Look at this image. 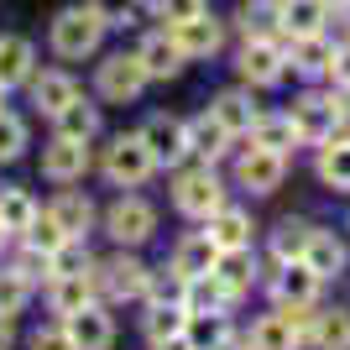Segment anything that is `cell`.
Returning <instances> with one entry per match:
<instances>
[{
  "instance_id": "obj_43",
  "label": "cell",
  "mask_w": 350,
  "mask_h": 350,
  "mask_svg": "<svg viewBox=\"0 0 350 350\" xmlns=\"http://www.w3.org/2000/svg\"><path fill=\"white\" fill-rule=\"evenodd\" d=\"M329 73H335V84H340V89H350V42L335 47V68H329Z\"/></svg>"
},
{
  "instance_id": "obj_27",
  "label": "cell",
  "mask_w": 350,
  "mask_h": 350,
  "mask_svg": "<svg viewBox=\"0 0 350 350\" xmlns=\"http://www.w3.org/2000/svg\"><path fill=\"white\" fill-rule=\"evenodd\" d=\"M31 100H37V110L58 116L68 100H79V89H73L68 73H42V79H31Z\"/></svg>"
},
{
  "instance_id": "obj_8",
  "label": "cell",
  "mask_w": 350,
  "mask_h": 350,
  "mask_svg": "<svg viewBox=\"0 0 350 350\" xmlns=\"http://www.w3.org/2000/svg\"><path fill=\"white\" fill-rule=\"evenodd\" d=\"M282 173H288V157H278V152H267V146H256V142H251V152L241 157V167H235V178H241L251 193L282 189Z\"/></svg>"
},
{
  "instance_id": "obj_44",
  "label": "cell",
  "mask_w": 350,
  "mask_h": 350,
  "mask_svg": "<svg viewBox=\"0 0 350 350\" xmlns=\"http://www.w3.org/2000/svg\"><path fill=\"white\" fill-rule=\"evenodd\" d=\"M152 350H193L189 335H167V340H152Z\"/></svg>"
},
{
  "instance_id": "obj_24",
  "label": "cell",
  "mask_w": 350,
  "mask_h": 350,
  "mask_svg": "<svg viewBox=\"0 0 350 350\" xmlns=\"http://www.w3.org/2000/svg\"><path fill=\"white\" fill-rule=\"evenodd\" d=\"M251 142L267 146V152H278V157H288V146L298 142V126H293V116H256Z\"/></svg>"
},
{
  "instance_id": "obj_49",
  "label": "cell",
  "mask_w": 350,
  "mask_h": 350,
  "mask_svg": "<svg viewBox=\"0 0 350 350\" xmlns=\"http://www.w3.org/2000/svg\"><path fill=\"white\" fill-rule=\"evenodd\" d=\"M5 235H11V230H5V225H0V241H5Z\"/></svg>"
},
{
  "instance_id": "obj_1",
  "label": "cell",
  "mask_w": 350,
  "mask_h": 350,
  "mask_svg": "<svg viewBox=\"0 0 350 350\" xmlns=\"http://www.w3.org/2000/svg\"><path fill=\"white\" fill-rule=\"evenodd\" d=\"M100 37H105V16L94 11V5L58 11V21H53V47H58L63 58H84V53H94Z\"/></svg>"
},
{
  "instance_id": "obj_22",
  "label": "cell",
  "mask_w": 350,
  "mask_h": 350,
  "mask_svg": "<svg viewBox=\"0 0 350 350\" xmlns=\"http://www.w3.org/2000/svg\"><path fill=\"white\" fill-rule=\"evenodd\" d=\"M324 0H282V31L293 37H319L324 31Z\"/></svg>"
},
{
  "instance_id": "obj_33",
  "label": "cell",
  "mask_w": 350,
  "mask_h": 350,
  "mask_svg": "<svg viewBox=\"0 0 350 350\" xmlns=\"http://www.w3.org/2000/svg\"><path fill=\"white\" fill-rule=\"evenodd\" d=\"M94 126H100V110L84 100H68L58 110V136H73V142H89L94 136Z\"/></svg>"
},
{
  "instance_id": "obj_14",
  "label": "cell",
  "mask_w": 350,
  "mask_h": 350,
  "mask_svg": "<svg viewBox=\"0 0 350 350\" xmlns=\"http://www.w3.org/2000/svg\"><path fill=\"white\" fill-rule=\"evenodd\" d=\"M209 241H215L219 251H246L251 246V215L246 209H230V204H219L215 215H209Z\"/></svg>"
},
{
  "instance_id": "obj_34",
  "label": "cell",
  "mask_w": 350,
  "mask_h": 350,
  "mask_svg": "<svg viewBox=\"0 0 350 350\" xmlns=\"http://www.w3.org/2000/svg\"><path fill=\"white\" fill-rule=\"evenodd\" d=\"M37 215H42V209L31 204L27 189H5V193H0V225H5V230H21V235H27V225Z\"/></svg>"
},
{
  "instance_id": "obj_46",
  "label": "cell",
  "mask_w": 350,
  "mask_h": 350,
  "mask_svg": "<svg viewBox=\"0 0 350 350\" xmlns=\"http://www.w3.org/2000/svg\"><path fill=\"white\" fill-rule=\"evenodd\" d=\"M215 350H246V345H235V340H219V345Z\"/></svg>"
},
{
  "instance_id": "obj_31",
  "label": "cell",
  "mask_w": 350,
  "mask_h": 350,
  "mask_svg": "<svg viewBox=\"0 0 350 350\" xmlns=\"http://www.w3.org/2000/svg\"><path fill=\"white\" fill-rule=\"evenodd\" d=\"M89 293H94L89 272H58V278H53V308H58V314H73V308L89 304Z\"/></svg>"
},
{
  "instance_id": "obj_21",
  "label": "cell",
  "mask_w": 350,
  "mask_h": 350,
  "mask_svg": "<svg viewBox=\"0 0 350 350\" xmlns=\"http://www.w3.org/2000/svg\"><path fill=\"white\" fill-rule=\"evenodd\" d=\"M183 131H189V152H199V157H219V152L230 146V131H225V126L215 120V110L193 116L189 126H183Z\"/></svg>"
},
{
  "instance_id": "obj_15",
  "label": "cell",
  "mask_w": 350,
  "mask_h": 350,
  "mask_svg": "<svg viewBox=\"0 0 350 350\" xmlns=\"http://www.w3.org/2000/svg\"><path fill=\"white\" fill-rule=\"evenodd\" d=\"M100 282L116 298H142L146 288H152V278H146V267L136 262V256H110V262L100 267Z\"/></svg>"
},
{
  "instance_id": "obj_38",
  "label": "cell",
  "mask_w": 350,
  "mask_h": 350,
  "mask_svg": "<svg viewBox=\"0 0 350 350\" xmlns=\"http://www.w3.org/2000/svg\"><path fill=\"white\" fill-rule=\"evenodd\" d=\"M183 324H189V308L183 304H157L152 314H146V335L167 340V335H183Z\"/></svg>"
},
{
  "instance_id": "obj_40",
  "label": "cell",
  "mask_w": 350,
  "mask_h": 350,
  "mask_svg": "<svg viewBox=\"0 0 350 350\" xmlns=\"http://www.w3.org/2000/svg\"><path fill=\"white\" fill-rule=\"evenodd\" d=\"M27 293H31V282L21 278L16 267H11V272H0V319H11L16 308L27 304Z\"/></svg>"
},
{
  "instance_id": "obj_50",
  "label": "cell",
  "mask_w": 350,
  "mask_h": 350,
  "mask_svg": "<svg viewBox=\"0 0 350 350\" xmlns=\"http://www.w3.org/2000/svg\"><path fill=\"white\" fill-rule=\"evenodd\" d=\"M0 100H5V89H0Z\"/></svg>"
},
{
  "instance_id": "obj_26",
  "label": "cell",
  "mask_w": 350,
  "mask_h": 350,
  "mask_svg": "<svg viewBox=\"0 0 350 350\" xmlns=\"http://www.w3.org/2000/svg\"><path fill=\"white\" fill-rule=\"evenodd\" d=\"M31 79V42L27 37H0V89Z\"/></svg>"
},
{
  "instance_id": "obj_47",
  "label": "cell",
  "mask_w": 350,
  "mask_h": 350,
  "mask_svg": "<svg viewBox=\"0 0 350 350\" xmlns=\"http://www.w3.org/2000/svg\"><path fill=\"white\" fill-rule=\"evenodd\" d=\"M340 11H345V21H350V0H345V5H340Z\"/></svg>"
},
{
  "instance_id": "obj_42",
  "label": "cell",
  "mask_w": 350,
  "mask_h": 350,
  "mask_svg": "<svg viewBox=\"0 0 350 350\" xmlns=\"http://www.w3.org/2000/svg\"><path fill=\"white\" fill-rule=\"evenodd\" d=\"M31 350H73L68 329H42V335H31Z\"/></svg>"
},
{
  "instance_id": "obj_35",
  "label": "cell",
  "mask_w": 350,
  "mask_h": 350,
  "mask_svg": "<svg viewBox=\"0 0 350 350\" xmlns=\"http://www.w3.org/2000/svg\"><path fill=\"white\" fill-rule=\"evenodd\" d=\"M308 235H314V225H304V219H282L278 235H272V251H278V262H304Z\"/></svg>"
},
{
  "instance_id": "obj_37",
  "label": "cell",
  "mask_w": 350,
  "mask_h": 350,
  "mask_svg": "<svg viewBox=\"0 0 350 350\" xmlns=\"http://www.w3.org/2000/svg\"><path fill=\"white\" fill-rule=\"evenodd\" d=\"M319 178H324V183H335V189H350V142H324Z\"/></svg>"
},
{
  "instance_id": "obj_39",
  "label": "cell",
  "mask_w": 350,
  "mask_h": 350,
  "mask_svg": "<svg viewBox=\"0 0 350 350\" xmlns=\"http://www.w3.org/2000/svg\"><path fill=\"white\" fill-rule=\"evenodd\" d=\"M27 246H37V251H47V256H58L63 246H68V235H63V225L53 215H37L27 225Z\"/></svg>"
},
{
  "instance_id": "obj_13",
  "label": "cell",
  "mask_w": 350,
  "mask_h": 350,
  "mask_svg": "<svg viewBox=\"0 0 350 350\" xmlns=\"http://www.w3.org/2000/svg\"><path fill=\"white\" fill-rule=\"evenodd\" d=\"M136 63L146 68V79H173L189 58H183V47L173 42V31H157V37H146V42L136 47Z\"/></svg>"
},
{
  "instance_id": "obj_7",
  "label": "cell",
  "mask_w": 350,
  "mask_h": 350,
  "mask_svg": "<svg viewBox=\"0 0 350 350\" xmlns=\"http://www.w3.org/2000/svg\"><path fill=\"white\" fill-rule=\"evenodd\" d=\"M63 329H68L73 350H110V340H116V324H110V314L94 304L73 308L68 319H63Z\"/></svg>"
},
{
  "instance_id": "obj_16",
  "label": "cell",
  "mask_w": 350,
  "mask_h": 350,
  "mask_svg": "<svg viewBox=\"0 0 350 350\" xmlns=\"http://www.w3.org/2000/svg\"><path fill=\"white\" fill-rule=\"evenodd\" d=\"M314 293H319V278L308 272V262H282V272H278V308H304V304H314Z\"/></svg>"
},
{
  "instance_id": "obj_10",
  "label": "cell",
  "mask_w": 350,
  "mask_h": 350,
  "mask_svg": "<svg viewBox=\"0 0 350 350\" xmlns=\"http://www.w3.org/2000/svg\"><path fill=\"white\" fill-rule=\"evenodd\" d=\"M142 142H146V152H152V162H183V152H189V131H183V120H173V116H152L142 126Z\"/></svg>"
},
{
  "instance_id": "obj_20",
  "label": "cell",
  "mask_w": 350,
  "mask_h": 350,
  "mask_svg": "<svg viewBox=\"0 0 350 350\" xmlns=\"http://www.w3.org/2000/svg\"><path fill=\"white\" fill-rule=\"evenodd\" d=\"M304 262H308V272L314 278H340V267H345V246H340L329 230H314L308 235V246H304Z\"/></svg>"
},
{
  "instance_id": "obj_23",
  "label": "cell",
  "mask_w": 350,
  "mask_h": 350,
  "mask_svg": "<svg viewBox=\"0 0 350 350\" xmlns=\"http://www.w3.org/2000/svg\"><path fill=\"white\" fill-rule=\"evenodd\" d=\"M209 110H215V120H219L230 136H246L251 126H256V110H251V100L241 94V89H225V94H219Z\"/></svg>"
},
{
  "instance_id": "obj_45",
  "label": "cell",
  "mask_w": 350,
  "mask_h": 350,
  "mask_svg": "<svg viewBox=\"0 0 350 350\" xmlns=\"http://www.w3.org/2000/svg\"><path fill=\"white\" fill-rule=\"evenodd\" d=\"M5 345H11V329H5V319H0V350H5Z\"/></svg>"
},
{
  "instance_id": "obj_32",
  "label": "cell",
  "mask_w": 350,
  "mask_h": 350,
  "mask_svg": "<svg viewBox=\"0 0 350 350\" xmlns=\"http://www.w3.org/2000/svg\"><path fill=\"white\" fill-rule=\"evenodd\" d=\"M215 272H219V282H225V288L241 298V293L251 288V278H256V267H251V246H246V251H219Z\"/></svg>"
},
{
  "instance_id": "obj_11",
  "label": "cell",
  "mask_w": 350,
  "mask_h": 350,
  "mask_svg": "<svg viewBox=\"0 0 350 350\" xmlns=\"http://www.w3.org/2000/svg\"><path fill=\"white\" fill-rule=\"evenodd\" d=\"M173 42L183 47V58H209V53H219V42H225V27H219L215 16H189V21H178Z\"/></svg>"
},
{
  "instance_id": "obj_30",
  "label": "cell",
  "mask_w": 350,
  "mask_h": 350,
  "mask_svg": "<svg viewBox=\"0 0 350 350\" xmlns=\"http://www.w3.org/2000/svg\"><path fill=\"white\" fill-rule=\"evenodd\" d=\"M47 215L63 225V235H68V241H79V235L89 230V219H94V204H89L84 193H63V199L47 209Z\"/></svg>"
},
{
  "instance_id": "obj_36",
  "label": "cell",
  "mask_w": 350,
  "mask_h": 350,
  "mask_svg": "<svg viewBox=\"0 0 350 350\" xmlns=\"http://www.w3.org/2000/svg\"><path fill=\"white\" fill-rule=\"evenodd\" d=\"M183 335H189L193 350H215L219 340H230V329H225V319H219V314H189Z\"/></svg>"
},
{
  "instance_id": "obj_3",
  "label": "cell",
  "mask_w": 350,
  "mask_h": 350,
  "mask_svg": "<svg viewBox=\"0 0 350 350\" xmlns=\"http://www.w3.org/2000/svg\"><path fill=\"white\" fill-rule=\"evenodd\" d=\"M173 199H178V209H183V215H193V219H209L219 204H225L219 178L209 173V167H193V173H183V178H178V189H173Z\"/></svg>"
},
{
  "instance_id": "obj_2",
  "label": "cell",
  "mask_w": 350,
  "mask_h": 350,
  "mask_svg": "<svg viewBox=\"0 0 350 350\" xmlns=\"http://www.w3.org/2000/svg\"><path fill=\"white\" fill-rule=\"evenodd\" d=\"M282 73H288V58H282L278 37H246V47H241V79L246 84H278Z\"/></svg>"
},
{
  "instance_id": "obj_41",
  "label": "cell",
  "mask_w": 350,
  "mask_h": 350,
  "mask_svg": "<svg viewBox=\"0 0 350 350\" xmlns=\"http://www.w3.org/2000/svg\"><path fill=\"white\" fill-rule=\"evenodd\" d=\"M21 146H27V126H21L16 116H5V110H0V162H11Z\"/></svg>"
},
{
  "instance_id": "obj_28",
  "label": "cell",
  "mask_w": 350,
  "mask_h": 350,
  "mask_svg": "<svg viewBox=\"0 0 350 350\" xmlns=\"http://www.w3.org/2000/svg\"><path fill=\"white\" fill-rule=\"evenodd\" d=\"M241 27H246V37H278L282 31V0H246L241 5Z\"/></svg>"
},
{
  "instance_id": "obj_19",
  "label": "cell",
  "mask_w": 350,
  "mask_h": 350,
  "mask_svg": "<svg viewBox=\"0 0 350 350\" xmlns=\"http://www.w3.org/2000/svg\"><path fill=\"white\" fill-rule=\"evenodd\" d=\"M225 304H235V293L219 282V272L189 278V288H183V308H189V314H219Z\"/></svg>"
},
{
  "instance_id": "obj_12",
  "label": "cell",
  "mask_w": 350,
  "mask_h": 350,
  "mask_svg": "<svg viewBox=\"0 0 350 350\" xmlns=\"http://www.w3.org/2000/svg\"><path fill=\"white\" fill-rule=\"evenodd\" d=\"M89 167V146L73 142V136H58L53 146H42V173L53 183H73V178H84Z\"/></svg>"
},
{
  "instance_id": "obj_9",
  "label": "cell",
  "mask_w": 350,
  "mask_h": 350,
  "mask_svg": "<svg viewBox=\"0 0 350 350\" xmlns=\"http://www.w3.org/2000/svg\"><path fill=\"white\" fill-rule=\"evenodd\" d=\"M146 84V68L136 63V53L126 58V53H116V58L100 63V94L105 100H136Z\"/></svg>"
},
{
  "instance_id": "obj_18",
  "label": "cell",
  "mask_w": 350,
  "mask_h": 350,
  "mask_svg": "<svg viewBox=\"0 0 350 350\" xmlns=\"http://www.w3.org/2000/svg\"><path fill=\"white\" fill-rule=\"evenodd\" d=\"M304 340H298V329H293V319L288 314H267V319H256L251 324V340H246V350H298Z\"/></svg>"
},
{
  "instance_id": "obj_29",
  "label": "cell",
  "mask_w": 350,
  "mask_h": 350,
  "mask_svg": "<svg viewBox=\"0 0 350 350\" xmlns=\"http://www.w3.org/2000/svg\"><path fill=\"white\" fill-rule=\"evenodd\" d=\"M293 68L298 73H329L335 68V47L324 42V31L319 37H293Z\"/></svg>"
},
{
  "instance_id": "obj_48",
  "label": "cell",
  "mask_w": 350,
  "mask_h": 350,
  "mask_svg": "<svg viewBox=\"0 0 350 350\" xmlns=\"http://www.w3.org/2000/svg\"><path fill=\"white\" fill-rule=\"evenodd\" d=\"M324 5H345V0H324Z\"/></svg>"
},
{
  "instance_id": "obj_25",
  "label": "cell",
  "mask_w": 350,
  "mask_h": 350,
  "mask_svg": "<svg viewBox=\"0 0 350 350\" xmlns=\"http://www.w3.org/2000/svg\"><path fill=\"white\" fill-rule=\"evenodd\" d=\"M308 340H314L319 350H350V314H345V308H324V314H314Z\"/></svg>"
},
{
  "instance_id": "obj_4",
  "label": "cell",
  "mask_w": 350,
  "mask_h": 350,
  "mask_svg": "<svg viewBox=\"0 0 350 350\" xmlns=\"http://www.w3.org/2000/svg\"><path fill=\"white\" fill-rule=\"evenodd\" d=\"M152 167H157V162H152V152H146L142 136H120V142L105 152V173L116 178V183H131V189L152 178Z\"/></svg>"
},
{
  "instance_id": "obj_17",
  "label": "cell",
  "mask_w": 350,
  "mask_h": 350,
  "mask_svg": "<svg viewBox=\"0 0 350 350\" xmlns=\"http://www.w3.org/2000/svg\"><path fill=\"white\" fill-rule=\"evenodd\" d=\"M215 262H219V246L209 241V235H189V241L173 251V272H178L183 282H189V278H204V272H215Z\"/></svg>"
},
{
  "instance_id": "obj_6",
  "label": "cell",
  "mask_w": 350,
  "mask_h": 350,
  "mask_svg": "<svg viewBox=\"0 0 350 350\" xmlns=\"http://www.w3.org/2000/svg\"><path fill=\"white\" fill-rule=\"evenodd\" d=\"M340 105L335 100H319V94H308V100L293 105V126H298V142H329V136L340 131Z\"/></svg>"
},
{
  "instance_id": "obj_5",
  "label": "cell",
  "mask_w": 350,
  "mask_h": 350,
  "mask_svg": "<svg viewBox=\"0 0 350 350\" xmlns=\"http://www.w3.org/2000/svg\"><path fill=\"white\" fill-rule=\"evenodd\" d=\"M105 230L116 235L120 246H142L146 235L157 230V215H152V204H142V199H116L110 215H105Z\"/></svg>"
}]
</instances>
